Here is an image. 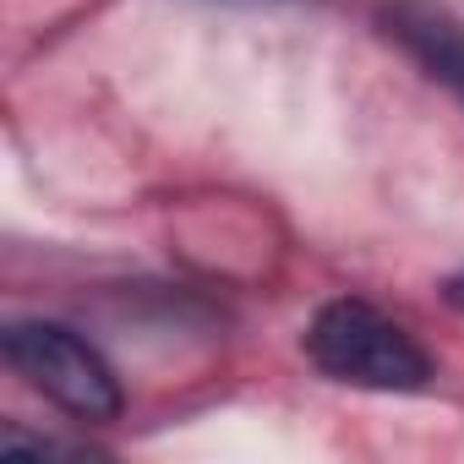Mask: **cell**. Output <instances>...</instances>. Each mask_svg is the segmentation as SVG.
Here are the masks:
<instances>
[{
    "label": "cell",
    "mask_w": 464,
    "mask_h": 464,
    "mask_svg": "<svg viewBox=\"0 0 464 464\" xmlns=\"http://www.w3.org/2000/svg\"><path fill=\"white\" fill-rule=\"evenodd\" d=\"M306 361L328 382L366 388V393H415L431 382L426 344L404 323H393L388 312H377L372 301H355V295L317 306V317L306 328Z\"/></svg>",
    "instance_id": "6da1fadb"
},
{
    "label": "cell",
    "mask_w": 464,
    "mask_h": 464,
    "mask_svg": "<svg viewBox=\"0 0 464 464\" xmlns=\"http://www.w3.org/2000/svg\"><path fill=\"white\" fill-rule=\"evenodd\" d=\"M0 350H6V366L44 393L55 410H66L72 420H115L126 410L121 377L110 372V361L66 323H12L0 334Z\"/></svg>",
    "instance_id": "7a4b0ae2"
},
{
    "label": "cell",
    "mask_w": 464,
    "mask_h": 464,
    "mask_svg": "<svg viewBox=\"0 0 464 464\" xmlns=\"http://www.w3.org/2000/svg\"><path fill=\"white\" fill-rule=\"evenodd\" d=\"M377 28L388 44H399L431 82H442L464 104V23L437 0H382Z\"/></svg>",
    "instance_id": "3957f363"
},
{
    "label": "cell",
    "mask_w": 464,
    "mask_h": 464,
    "mask_svg": "<svg viewBox=\"0 0 464 464\" xmlns=\"http://www.w3.org/2000/svg\"><path fill=\"white\" fill-rule=\"evenodd\" d=\"M442 295H448V306H453V312H464V274H453V279L442 285Z\"/></svg>",
    "instance_id": "277c9868"
}]
</instances>
